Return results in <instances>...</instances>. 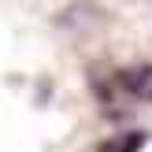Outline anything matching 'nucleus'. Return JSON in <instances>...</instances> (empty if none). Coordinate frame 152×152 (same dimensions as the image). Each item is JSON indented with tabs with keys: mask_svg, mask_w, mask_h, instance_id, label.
Here are the masks:
<instances>
[{
	"mask_svg": "<svg viewBox=\"0 0 152 152\" xmlns=\"http://www.w3.org/2000/svg\"><path fill=\"white\" fill-rule=\"evenodd\" d=\"M115 89L126 93L130 100H141V104H152V63H134V67H123L115 74Z\"/></svg>",
	"mask_w": 152,
	"mask_h": 152,
	"instance_id": "1",
	"label": "nucleus"
},
{
	"mask_svg": "<svg viewBox=\"0 0 152 152\" xmlns=\"http://www.w3.org/2000/svg\"><path fill=\"white\" fill-rule=\"evenodd\" d=\"M141 145H145V134H123V137L104 141V145H100V152H137Z\"/></svg>",
	"mask_w": 152,
	"mask_h": 152,
	"instance_id": "2",
	"label": "nucleus"
}]
</instances>
